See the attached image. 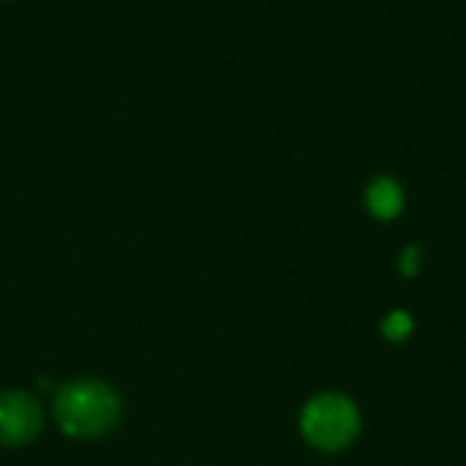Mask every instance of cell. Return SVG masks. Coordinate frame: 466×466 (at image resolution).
Returning a JSON list of instances; mask_svg holds the SVG:
<instances>
[{
	"label": "cell",
	"mask_w": 466,
	"mask_h": 466,
	"mask_svg": "<svg viewBox=\"0 0 466 466\" xmlns=\"http://www.w3.org/2000/svg\"><path fill=\"white\" fill-rule=\"evenodd\" d=\"M360 429L358 410L344 396H317L306 404L300 418V431L309 445L319 451H341L347 448Z\"/></svg>",
	"instance_id": "obj_2"
},
{
	"label": "cell",
	"mask_w": 466,
	"mask_h": 466,
	"mask_svg": "<svg viewBox=\"0 0 466 466\" xmlns=\"http://www.w3.org/2000/svg\"><path fill=\"white\" fill-rule=\"evenodd\" d=\"M55 420L74 440H96L109 434L120 420L117 393L98 380H74L55 396Z\"/></svg>",
	"instance_id": "obj_1"
},
{
	"label": "cell",
	"mask_w": 466,
	"mask_h": 466,
	"mask_svg": "<svg viewBox=\"0 0 466 466\" xmlns=\"http://www.w3.org/2000/svg\"><path fill=\"white\" fill-rule=\"evenodd\" d=\"M44 426L41 404L22 390H5L0 393V445L16 448L27 445L38 437Z\"/></svg>",
	"instance_id": "obj_3"
},
{
	"label": "cell",
	"mask_w": 466,
	"mask_h": 466,
	"mask_svg": "<svg viewBox=\"0 0 466 466\" xmlns=\"http://www.w3.org/2000/svg\"><path fill=\"white\" fill-rule=\"evenodd\" d=\"M412 319H410V314H404V311H393V314H388V319L382 322V333H385V339H390V341H404V339H410V333H412Z\"/></svg>",
	"instance_id": "obj_5"
},
{
	"label": "cell",
	"mask_w": 466,
	"mask_h": 466,
	"mask_svg": "<svg viewBox=\"0 0 466 466\" xmlns=\"http://www.w3.org/2000/svg\"><path fill=\"white\" fill-rule=\"evenodd\" d=\"M366 205H369V210H371L377 218L390 221V218H396V216L401 213V208H404V194H401V188H399L396 180L380 177V180H374V183L369 186V191H366Z\"/></svg>",
	"instance_id": "obj_4"
},
{
	"label": "cell",
	"mask_w": 466,
	"mask_h": 466,
	"mask_svg": "<svg viewBox=\"0 0 466 466\" xmlns=\"http://www.w3.org/2000/svg\"><path fill=\"white\" fill-rule=\"evenodd\" d=\"M418 268H420V251H418V246H410V248L401 254V273H404V276H415Z\"/></svg>",
	"instance_id": "obj_6"
}]
</instances>
